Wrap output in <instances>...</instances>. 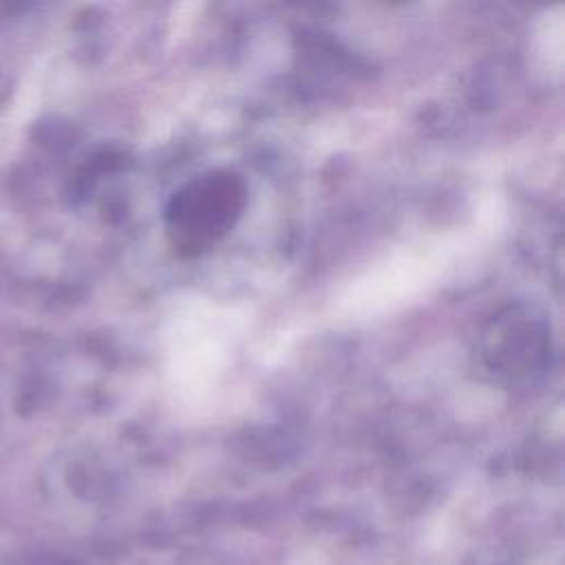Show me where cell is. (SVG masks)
I'll list each match as a JSON object with an SVG mask.
<instances>
[{
  "instance_id": "7a4b0ae2",
  "label": "cell",
  "mask_w": 565,
  "mask_h": 565,
  "mask_svg": "<svg viewBox=\"0 0 565 565\" xmlns=\"http://www.w3.org/2000/svg\"><path fill=\"white\" fill-rule=\"evenodd\" d=\"M550 351V329L543 316L514 305L492 316L481 338L486 366L508 380H525L541 371Z\"/></svg>"
},
{
  "instance_id": "6da1fadb",
  "label": "cell",
  "mask_w": 565,
  "mask_h": 565,
  "mask_svg": "<svg viewBox=\"0 0 565 565\" xmlns=\"http://www.w3.org/2000/svg\"><path fill=\"white\" fill-rule=\"evenodd\" d=\"M247 205L245 181L225 168H212L188 179L166 203L163 227L179 256L210 252L243 216Z\"/></svg>"
}]
</instances>
